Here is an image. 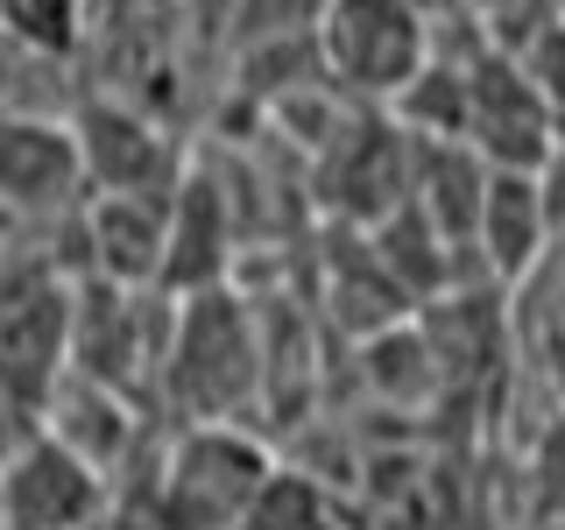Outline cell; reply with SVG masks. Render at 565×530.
I'll list each match as a JSON object with an SVG mask.
<instances>
[{
  "instance_id": "1",
  "label": "cell",
  "mask_w": 565,
  "mask_h": 530,
  "mask_svg": "<svg viewBox=\"0 0 565 530\" xmlns=\"http://www.w3.org/2000/svg\"><path fill=\"white\" fill-rule=\"evenodd\" d=\"M262 389H269V340L255 311L226 283L170 297L156 396L177 411V424H241Z\"/></svg>"
},
{
  "instance_id": "2",
  "label": "cell",
  "mask_w": 565,
  "mask_h": 530,
  "mask_svg": "<svg viewBox=\"0 0 565 530\" xmlns=\"http://www.w3.org/2000/svg\"><path fill=\"white\" fill-rule=\"evenodd\" d=\"M269 467L276 453L247 424H177L149 481V517L163 530H241Z\"/></svg>"
},
{
  "instance_id": "3",
  "label": "cell",
  "mask_w": 565,
  "mask_h": 530,
  "mask_svg": "<svg viewBox=\"0 0 565 530\" xmlns=\"http://www.w3.org/2000/svg\"><path fill=\"white\" fill-rule=\"evenodd\" d=\"M318 78L353 106H396V93L431 64L438 35L403 0H318L311 14Z\"/></svg>"
},
{
  "instance_id": "4",
  "label": "cell",
  "mask_w": 565,
  "mask_h": 530,
  "mask_svg": "<svg viewBox=\"0 0 565 530\" xmlns=\"http://www.w3.org/2000/svg\"><path fill=\"white\" fill-rule=\"evenodd\" d=\"M64 326L71 283L50 255H14V234L0 241V403L35 411L43 389L64 375Z\"/></svg>"
},
{
  "instance_id": "5",
  "label": "cell",
  "mask_w": 565,
  "mask_h": 530,
  "mask_svg": "<svg viewBox=\"0 0 565 530\" xmlns=\"http://www.w3.org/2000/svg\"><path fill=\"white\" fill-rule=\"evenodd\" d=\"M114 481L35 424L0 453V530H106Z\"/></svg>"
},
{
  "instance_id": "6",
  "label": "cell",
  "mask_w": 565,
  "mask_h": 530,
  "mask_svg": "<svg viewBox=\"0 0 565 530\" xmlns=\"http://www.w3.org/2000/svg\"><path fill=\"white\" fill-rule=\"evenodd\" d=\"M71 135H78V163H85V199L93 191L170 199L177 177H184V156L163 135V120H149V106L120 93H85L71 106Z\"/></svg>"
},
{
  "instance_id": "7",
  "label": "cell",
  "mask_w": 565,
  "mask_h": 530,
  "mask_svg": "<svg viewBox=\"0 0 565 530\" xmlns=\"http://www.w3.org/2000/svg\"><path fill=\"white\" fill-rule=\"evenodd\" d=\"M459 78H467V114H459V141H467L473 156H481L488 170H537L544 156H552L558 141V114L530 93V78L516 71L509 50L481 43L467 64H459Z\"/></svg>"
},
{
  "instance_id": "8",
  "label": "cell",
  "mask_w": 565,
  "mask_h": 530,
  "mask_svg": "<svg viewBox=\"0 0 565 530\" xmlns=\"http://www.w3.org/2000/svg\"><path fill=\"white\" fill-rule=\"evenodd\" d=\"M78 205H85V163H78L71 120L0 114V212H8V234L71 226Z\"/></svg>"
},
{
  "instance_id": "9",
  "label": "cell",
  "mask_w": 565,
  "mask_h": 530,
  "mask_svg": "<svg viewBox=\"0 0 565 530\" xmlns=\"http://www.w3.org/2000/svg\"><path fill=\"white\" fill-rule=\"evenodd\" d=\"M226 262H234V205L212 184L205 170L177 177L170 205H163V269H156V290L163 297H191L226 283Z\"/></svg>"
},
{
  "instance_id": "10",
  "label": "cell",
  "mask_w": 565,
  "mask_h": 530,
  "mask_svg": "<svg viewBox=\"0 0 565 530\" xmlns=\"http://www.w3.org/2000/svg\"><path fill=\"white\" fill-rule=\"evenodd\" d=\"M163 205L170 199H128V191H93L71 220L85 247V276L120 283V290H156L163 269Z\"/></svg>"
},
{
  "instance_id": "11",
  "label": "cell",
  "mask_w": 565,
  "mask_h": 530,
  "mask_svg": "<svg viewBox=\"0 0 565 530\" xmlns=\"http://www.w3.org/2000/svg\"><path fill=\"white\" fill-rule=\"evenodd\" d=\"M473 255L494 283H530L552 255V220H544V191L537 170H488L481 212H473Z\"/></svg>"
},
{
  "instance_id": "12",
  "label": "cell",
  "mask_w": 565,
  "mask_h": 530,
  "mask_svg": "<svg viewBox=\"0 0 565 530\" xmlns=\"http://www.w3.org/2000/svg\"><path fill=\"white\" fill-rule=\"evenodd\" d=\"M71 64L78 57H50V50H29L14 35H0V114H35V120H71L93 85H71Z\"/></svg>"
},
{
  "instance_id": "13",
  "label": "cell",
  "mask_w": 565,
  "mask_h": 530,
  "mask_svg": "<svg viewBox=\"0 0 565 530\" xmlns=\"http://www.w3.org/2000/svg\"><path fill=\"white\" fill-rule=\"evenodd\" d=\"M241 530H347V517H340V502H332V488L318 481V474L269 467V481L247 502Z\"/></svg>"
},
{
  "instance_id": "14",
  "label": "cell",
  "mask_w": 565,
  "mask_h": 530,
  "mask_svg": "<svg viewBox=\"0 0 565 530\" xmlns=\"http://www.w3.org/2000/svg\"><path fill=\"white\" fill-rule=\"evenodd\" d=\"M0 35L50 57H85V0H0Z\"/></svg>"
},
{
  "instance_id": "15",
  "label": "cell",
  "mask_w": 565,
  "mask_h": 530,
  "mask_svg": "<svg viewBox=\"0 0 565 530\" xmlns=\"http://www.w3.org/2000/svg\"><path fill=\"white\" fill-rule=\"evenodd\" d=\"M509 57H516V71L530 78V93L552 106L558 128H565V14H552V22H530L516 43H509Z\"/></svg>"
},
{
  "instance_id": "16",
  "label": "cell",
  "mask_w": 565,
  "mask_h": 530,
  "mask_svg": "<svg viewBox=\"0 0 565 530\" xmlns=\"http://www.w3.org/2000/svg\"><path fill=\"white\" fill-rule=\"evenodd\" d=\"M530 474H537V495H544V509L565 523V417L544 424V438H537V459H530Z\"/></svg>"
},
{
  "instance_id": "17",
  "label": "cell",
  "mask_w": 565,
  "mask_h": 530,
  "mask_svg": "<svg viewBox=\"0 0 565 530\" xmlns=\"http://www.w3.org/2000/svg\"><path fill=\"white\" fill-rule=\"evenodd\" d=\"M177 0H85V35H106V29H149L163 22Z\"/></svg>"
},
{
  "instance_id": "18",
  "label": "cell",
  "mask_w": 565,
  "mask_h": 530,
  "mask_svg": "<svg viewBox=\"0 0 565 530\" xmlns=\"http://www.w3.org/2000/svg\"><path fill=\"white\" fill-rule=\"evenodd\" d=\"M537 191H544V220H552V241L565 247V128L552 141V156L537 163Z\"/></svg>"
},
{
  "instance_id": "19",
  "label": "cell",
  "mask_w": 565,
  "mask_h": 530,
  "mask_svg": "<svg viewBox=\"0 0 565 530\" xmlns=\"http://www.w3.org/2000/svg\"><path fill=\"white\" fill-rule=\"evenodd\" d=\"M403 8H411L424 29H438V22H452V14H473V0H403Z\"/></svg>"
},
{
  "instance_id": "20",
  "label": "cell",
  "mask_w": 565,
  "mask_h": 530,
  "mask_svg": "<svg viewBox=\"0 0 565 530\" xmlns=\"http://www.w3.org/2000/svg\"><path fill=\"white\" fill-rule=\"evenodd\" d=\"M473 8H481V14H502V8H509V0H473Z\"/></svg>"
}]
</instances>
